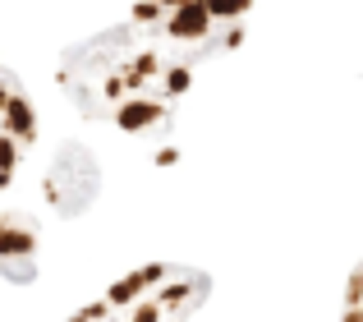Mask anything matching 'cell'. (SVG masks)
Segmentation results:
<instances>
[{
  "label": "cell",
  "instance_id": "1",
  "mask_svg": "<svg viewBox=\"0 0 363 322\" xmlns=\"http://www.w3.org/2000/svg\"><path fill=\"white\" fill-rule=\"evenodd\" d=\"M198 70L203 60L194 51L175 46L147 18L129 14L60 55V88L69 106L97 125L120 134H157L189 97Z\"/></svg>",
  "mask_w": 363,
  "mask_h": 322
},
{
  "label": "cell",
  "instance_id": "2",
  "mask_svg": "<svg viewBox=\"0 0 363 322\" xmlns=\"http://www.w3.org/2000/svg\"><path fill=\"white\" fill-rule=\"evenodd\" d=\"M207 290H212L207 272L184 262H147L120 277L69 322H198Z\"/></svg>",
  "mask_w": 363,
  "mask_h": 322
},
{
  "label": "cell",
  "instance_id": "3",
  "mask_svg": "<svg viewBox=\"0 0 363 322\" xmlns=\"http://www.w3.org/2000/svg\"><path fill=\"white\" fill-rule=\"evenodd\" d=\"M133 14L147 18L157 33H166L175 46L194 51L207 65L221 51L240 46L253 0H138Z\"/></svg>",
  "mask_w": 363,
  "mask_h": 322
},
{
  "label": "cell",
  "instance_id": "4",
  "mask_svg": "<svg viewBox=\"0 0 363 322\" xmlns=\"http://www.w3.org/2000/svg\"><path fill=\"white\" fill-rule=\"evenodd\" d=\"M37 138V120H33V101H28L23 83L0 65V198L14 184L18 166H23L28 148Z\"/></svg>",
  "mask_w": 363,
  "mask_h": 322
},
{
  "label": "cell",
  "instance_id": "5",
  "mask_svg": "<svg viewBox=\"0 0 363 322\" xmlns=\"http://www.w3.org/2000/svg\"><path fill=\"white\" fill-rule=\"evenodd\" d=\"M340 322H363V262L350 272L345 286V304H340Z\"/></svg>",
  "mask_w": 363,
  "mask_h": 322
}]
</instances>
